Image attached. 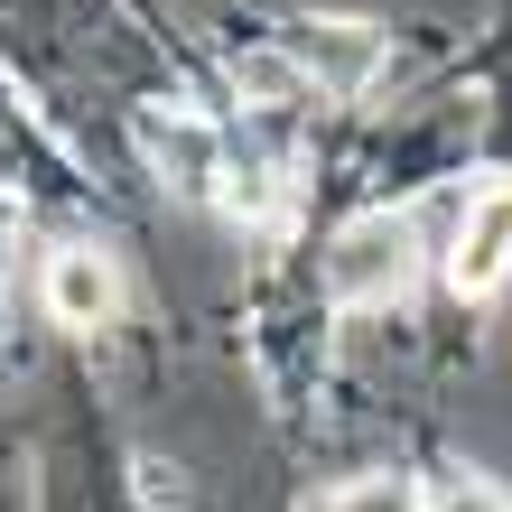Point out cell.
I'll use <instances>...</instances> for the list:
<instances>
[{
  "instance_id": "1",
  "label": "cell",
  "mask_w": 512,
  "mask_h": 512,
  "mask_svg": "<svg viewBox=\"0 0 512 512\" xmlns=\"http://www.w3.org/2000/svg\"><path fill=\"white\" fill-rule=\"evenodd\" d=\"M419 280V224L410 215H354L326 252V289L336 308H391Z\"/></svg>"
},
{
  "instance_id": "2",
  "label": "cell",
  "mask_w": 512,
  "mask_h": 512,
  "mask_svg": "<svg viewBox=\"0 0 512 512\" xmlns=\"http://www.w3.org/2000/svg\"><path fill=\"white\" fill-rule=\"evenodd\" d=\"M140 159L159 168L177 196L215 205L224 177H233V140H224L215 122H196V112H159V103H149V112H140Z\"/></svg>"
},
{
  "instance_id": "3",
  "label": "cell",
  "mask_w": 512,
  "mask_h": 512,
  "mask_svg": "<svg viewBox=\"0 0 512 512\" xmlns=\"http://www.w3.org/2000/svg\"><path fill=\"white\" fill-rule=\"evenodd\" d=\"M512 280V177H485L457 205V243H447V289L457 298H494Z\"/></svg>"
},
{
  "instance_id": "4",
  "label": "cell",
  "mask_w": 512,
  "mask_h": 512,
  "mask_svg": "<svg viewBox=\"0 0 512 512\" xmlns=\"http://www.w3.org/2000/svg\"><path fill=\"white\" fill-rule=\"evenodd\" d=\"M47 308H56V326H103L112 308H122L112 261H103V252H56V261H47Z\"/></svg>"
},
{
  "instance_id": "5",
  "label": "cell",
  "mask_w": 512,
  "mask_h": 512,
  "mask_svg": "<svg viewBox=\"0 0 512 512\" xmlns=\"http://www.w3.org/2000/svg\"><path fill=\"white\" fill-rule=\"evenodd\" d=\"M298 56V66H308V84H317V94H354V84H364L373 66H382V47H373V28H308V38H298L289 47Z\"/></svg>"
},
{
  "instance_id": "6",
  "label": "cell",
  "mask_w": 512,
  "mask_h": 512,
  "mask_svg": "<svg viewBox=\"0 0 512 512\" xmlns=\"http://www.w3.org/2000/svg\"><path fill=\"white\" fill-rule=\"evenodd\" d=\"M419 512H512V494L494 475H429V485H419Z\"/></svg>"
},
{
  "instance_id": "7",
  "label": "cell",
  "mask_w": 512,
  "mask_h": 512,
  "mask_svg": "<svg viewBox=\"0 0 512 512\" xmlns=\"http://www.w3.org/2000/svg\"><path fill=\"white\" fill-rule=\"evenodd\" d=\"M308 512H419V494L410 485H345V494H326V503H308Z\"/></svg>"
}]
</instances>
